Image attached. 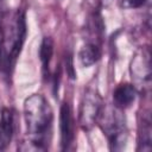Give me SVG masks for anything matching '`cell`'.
Segmentation results:
<instances>
[{
    "label": "cell",
    "instance_id": "11",
    "mask_svg": "<svg viewBox=\"0 0 152 152\" xmlns=\"http://www.w3.org/2000/svg\"><path fill=\"white\" fill-rule=\"evenodd\" d=\"M139 135H140V140H139L138 150L150 151L151 150V120L148 114L142 118V128Z\"/></svg>",
    "mask_w": 152,
    "mask_h": 152
},
{
    "label": "cell",
    "instance_id": "8",
    "mask_svg": "<svg viewBox=\"0 0 152 152\" xmlns=\"http://www.w3.org/2000/svg\"><path fill=\"white\" fill-rule=\"evenodd\" d=\"M137 88L131 83H121L113 91V104L120 109L128 108L137 97Z\"/></svg>",
    "mask_w": 152,
    "mask_h": 152
},
{
    "label": "cell",
    "instance_id": "2",
    "mask_svg": "<svg viewBox=\"0 0 152 152\" xmlns=\"http://www.w3.org/2000/svg\"><path fill=\"white\" fill-rule=\"evenodd\" d=\"M26 37L25 13L21 10L0 13V70L10 72Z\"/></svg>",
    "mask_w": 152,
    "mask_h": 152
},
{
    "label": "cell",
    "instance_id": "6",
    "mask_svg": "<svg viewBox=\"0 0 152 152\" xmlns=\"http://www.w3.org/2000/svg\"><path fill=\"white\" fill-rule=\"evenodd\" d=\"M131 74L132 78L135 82L148 83L151 78V53L150 50L142 49L137 52L135 57L131 64Z\"/></svg>",
    "mask_w": 152,
    "mask_h": 152
},
{
    "label": "cell",
    "instance_id": "1",
    "mask_svg": "<svg viewBox=\"0 0 152 152\" xmlns=\"http://www.w3.org/2000/svg\"><path fill=\"white\" fill-rule=\"evenodd\" d=\"M24 119L27 141L23 142V151H45L52 135L53 112L48 100L40 94L28 96L24 102Z\"/></svg>",
    "mask_w": 152,
    "mask_h": 152
},
{
    "label": "cell",
    "instance_id": "12",
    "mask_svg": "<svg viewBox=\"0 0 152 152\" xmlns=\"http://www.w3.org/2000/svg\"><path fill=\"white\" fill-rule=\"evenodd\" d=\"M121 6L127 8H140L145 5L146 0H120Z\"/></svg>",
    "mask_w": 152,
    "mask_h": 152
},
{
    "label": "cell",
    "instance_id": "13",
    "mask_svg": "<svg viewBox=\"0 0 152 152\" xmlns=\"http://www.w3.org/2000/svg\"><path fill=\"white\" fill-rule=\"evenodd\" d=\"M65 65H66L65 68H66V72L69 74V77H70V78H75V71H74V64H72L71 55H68Z\"/></svg>",
    "mask_w": 152,
    "mask_h": 152
},
{
    "label": "cell",
    "instance_id": "5",
    "mask_svg": "<svg viewBox=\"0 0 152 152\" xmlns=\"http://www.w3.org/2000/svg\"><path fill=\"white\" fill-rule=\"evenodd\" d=\"M59 133H61V147L63 151L70 148L75 140V121L72 116V109L69 102H63L59 110Z\"/></svg>",
    "mask_w": 152,
    "mask_h": 152
},
{
    "label": "cell",
    "instance_id": "4",
    "mask_svg": "<svg viewBox=\"0 0 152 152\" xmlns=\"http://www.w3.org/2000/svg\"><path fill=\"white\" fill-rule=\"evenodd\" d=\"M103 106L101 96L95 90H87L83 95V99L81 101L80 107V115H78V122L82 129L90 131L94 125L97 121L100 110Z\"/></svg>",
    "mask_w": 152,
    "mask_h": 152
},
{
    "label": "cell",
    "instance_id": "3",
    "mask_svg": "<svg viewBox=\"0 0 152 152\" xmlns=\"http://www.w3.org/2000/svg\"><path fill=\"white\" fill-rule=\"evenodd\" d=\"M122 112L124 109H120L114 104L102 106L96 121L108 138L110 148L114 151L122 150L127 141L126 119Z\"/></svg>",
    "mask_w": 152,
    "mask_h": 152
},
{
    "label": "cell",
    "instance_id": "10",
    "mask_svg": "<svg viewBox=\"0 0 152 152\" xmlns=\"http://www.w3.org/2000/svg\"><path fill=\"white\" fill-rule=\"evenodd\" d=\"M80 61L83 66H90L94 65L101 57V50L97 43L88 42L86 43L78 53Z\"/></svg>",
    "mask_w": 152,
    "mask_h": 152
},
{
    "label": "cell",
    "instance_id": "7",
    "mask_svg": "<svg viewBox=\"0 0 152 152\" xmlns=\"http://www.w3.org/2000/svg\"><path fill=\"white\" fill-rule=\"evenodd\" d=\"M14 132V114L11 108H2L0 115V151L5 150L12 140Z\"/></svg>",
    "mask_w": 152,
    "mask_h": 152
},
{
    "label": "cell",
    "instance_id": "9",
    "mask_svg": "<svg viewBox=\"0 0 152 152\" xmlns=\"http://www.w3.org/2000/svg\"><path fill=\"white\" fill-rule=\"evenodd\" d=\"M53 40L51 37H44L39 48V58L42 62V69L44 77H50V62L53 56Z\"/></svg>",
    "mask_w": 152,
    "mask_h": 152
}]
</instances>
